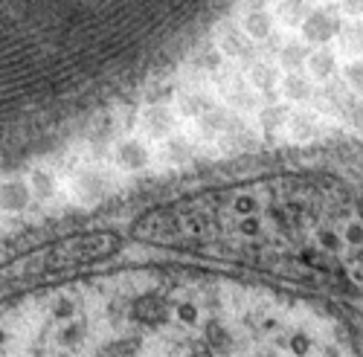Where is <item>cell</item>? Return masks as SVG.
<instances>
[{
	"instance_id": "obj_12",
	"label": "cell",
	"mask_w": 363,
	"mask_h": 357,
	"mask_svg": "<svg viewBox=\"0 0 363 357\" xmlns=\"http://www.w3.org/2000/svg\"><path fill=\"white\" fill-rule=\"evenodd\" d=\"M349 125H354L357 131H363V102H354L349 108Z\"/></svg>"
},
{
	"instance_id": "obj_6",
	"label": "cell",
	"mask_w": 363,
	"mask_h": 357,
	"mask_svg": "<svg viewBox=\"0 0 363 357\" xmlns=\"http://www.w3.org/2000/svg\"><path fill=\"white\" fill-rule=\"evenodd\" d=\"M143 119H145V131L151 137H163V134L172 131V113L163 110V108H148Z\"/></svg>"
},
{
	"instance_id": "obj_8",
	"label": "cell",
	"mask_w": 363,
	"mask_h": 357,
	"mask_svg": "<svg viewBox=\"0 0 363 357\" xmlns=\"http://www.w3.org/2000/svg\"><path fill=\"white\" fill-rule=\"evenodd\" d=\"M302 62H306V50H302V44H285L279 50V64L288 73H296L302 67Z\"/></svg>"
},
{
	"instance_id": "obj_1",
	"label": "cell",
	"mask_w": 363,
	"mask_h": 357,
	"mask_svg": "<svg viewBox=\"0 0 363 357\" xmlns=\"http://www.w3.org/2000/svg\"><path fill=\"white\" fill-rule=\"evenodd\" d=\"M0 357H360L317 311L216 279L119 273L0 305Z\"/></svg>"
},
{
	"instance_id": "obj_4",
	"label": "cell",
	"mask_w": 363,
	"mask_h": 357,
	"mask_svg": "<svg viewBox=\"0 0 363 357\" xmlns=\"http://www.w3.org/2000/svg\"><path fill=\"white\" fill-rule=\"evenodd\" d=\"M306 67L314 81H328L337 70V58L331 50H314L311 55H306Z\"/></svg>"
},
{
	"instance_id": "obj_7",
	"label": "cell",
	"mask_w": 363,
	"mask_h": 357,
	"mask_svg": "<svg viewBox=\"0 0 363 357\" xmlns=\"http://www.w3.org/2000/svg\"><path fill=\"white\" fill-rule=\"evenodd\" d=\"M340 52H346V58H360L363 55V33L357 26L340 29Z\"/></svg>"
},
{
	"instance_id": "obj_11",
	"label": "cell",
	"mask_w": 363,
	"mask_h": 357,
	"mask_svg": "<svg viewBox=\"0 0 363 357\" xmlns=\"http://www.w3.org/2000/svg\"><path fill=\"white\" fill-rule=\"evenodd\" d=\"M340 12L349 15V18L363 15V0H340Z\"/></svg>"
},
{
	"instance_id": "obj_3",
	"label": "cell",
	"mask_w": 363,
	"mask_h": 357,
	"mask_svg": "<svg viewBox=\"0 0 363 357\" xmlns=\"http://www.w3.org/2000/svg\"><path fill=\"white\" fill-rule=\"evenodd\" d=\"M241 33L247 41H267L274 35V15L267 9H250L241 21Z\"/></svg>"
},
{
	"instance_id": "obj_5",
	"label": "cell",
	"mask_w": 363,
	"mask_h": 357,
	"mask_svg": "<svg viewBox=\"0 0 363 357\" xmlns=\"http://www.w3.org/2000/svg\"><path fill=\"white\" fill-rule=\"evenodd\" d=\"M282 96H285L288 102L308 99V96H311V79L299 76V73H288V76L282 79Z\"/></svg>"
},
{
	"instance_id": "obj_10",
	"label": "cell",
	"mask_w": 363,
	"mask_h": 357,
	"mask_svg": "<svg viewBox=\"0 0 363 357\" xmlns=\"http://www.w3.org/2000/svg\"><path fill=\"white\" fill-rule=\"evenodd\" d=\"M343 79L354 91H363V58H349L343 67Z\"/></svg>"
},
{
	"instance_id": "obj_2",
	"label": "cell",
	"mask_w": 363,
	"mask_h": 357,
	"mask_svg": "<svg viewBox=\"0 0 363 357\" xmlns=\"http://www.w3.org/2000/svg\"><path fill=\"white\" fill-rule=\"evenodd\" d=\"M299 26H302V33H306L308 41L323 44V41H328L335 33H340V18H337V12L331 9V6H325V9H308Z\"/></svg>"
},
{
	"instance_id": "obj_9",
	"label": "cell",
	"mask_w": 363,
	"mask_h": 357,
	"mask_svg": "<svg viewBox=\"0 0 363 357\" xmlns=\"http://www.w3.org/2000/svg\"><path fill=\"white\" fill-rule=\"evenodd\" d=\"M314 134H317V128H314V119L311 116H296L294 123H291L294 142H308V140H314Z\"/></svg>"
}]
</instances>
